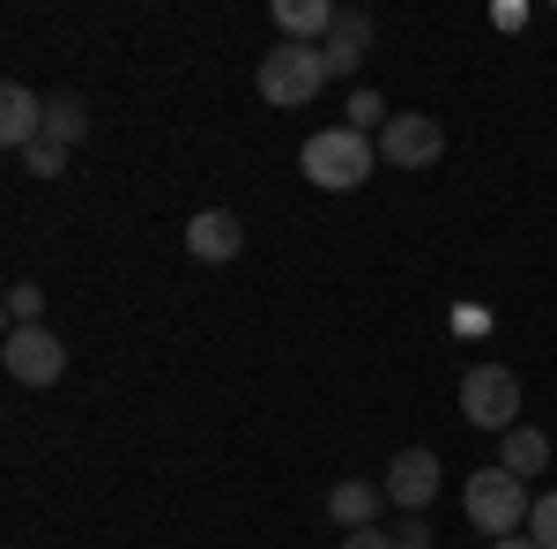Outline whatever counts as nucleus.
<instances>
[{
	"label": "nucleus",
	"instance_id": "obj_20",
	"mask_svg": "<svg viewBox=\"0 0 557 549\" xmlns=\"http://www.w3.org/2000/svg\"><path fill=\"white\" fill-rule=\"evenodd\" d=\"M343 549H394V535H380V527H349Z\"/></svg>",
	"mask_w": 557,
	"mask_h": 549
},
{
	"label": "nucleus",
	"instance_id": "obj_11",
	"mask_svg": "<svg viewBox=\"0 0 557 549\" xmlns=\"http://www.w3.org/2000/svg\"><path fill=\"white\" fill-rule=\"evenodd\" d=\"M335 15H343V8H327V0H275V30H283L290 45L327 38V30H335Z\"/></svg>",
	"mask_w": 557,
	"mask_h": 549
},
{
	"label": "nucleus",
	"instance_id": "obj_16",
	"mask_svg": "<svg viewBox=\"0 0 557 549\" xmlns=\"http://www.w3.org/2000/svg\"><path fill=\"white\" fill-rule=\"evenodd\" d=\"M528 535H535L543 549H557V490H543V498H535V512H528Z\"/></svg>",
	"mask_w": 557,
	"mask_h": 549
},
{
	"label": "nucleus",
	"instance_id": "obj_9",
	"mask_svg": "<svg viewBox=\"0 0 557 549\" xmlns=\"http://www.w3.org/2000/svg\"><path fill=\"white\" fill-rule=\"evenodd\" d=\"M0 141L23 149V157L45 141V97H38V89H23V83L0 89Z\"/></svg>",
	"mask_w": 557,
	"mask_h": 549
},
{
	"label": "nucleus",
	"instance_id": "obj_1",
	"mask_svg": "<svg viewBox=\"0 0 557 549\" xmlns=\"http://www.w3.org/2000/svg\"><path fill=\"white\" fill-rule=\"evenodd\" d=\"M372 164H380V141L357 134V127H320L298 149V171L320 186V194H357V186L372 178Z\"/></svg>",
	"mask_w": 557,
	"mask_h": 549
},
{
	"label": "nucleus",
	"instance_id": "obj_7",
	"mask_svg": "<svg viewBox=\"0 0 557 549\" xmlns=\"http://www.w3.org/2000/svg\"><path fill=\"white\" fill-rule=\"evenodd\" d=\"M386 498L401 512H424L438 498V453L431 446H401L394 461H386Z\"/></svg>",
	"mask_w": 557,
	"mask_h": 549
},
{
	"label": "nucleus",
	"instance_id": "obj_21",
	"mask_svg": "<svg viewBox=\"0 0 557 549\" xmlns=\"http://www.w3.org/2000/svg\"><path fill=\"white\" fill-rule=\"evenodd\" d=\"M491 549H543L535 535H506V542H491Z\"/></svg>",
	"mask_w": 557,
	"mask_h": 549
},
{
	"label": "nucleus",
	"instance_id": "obj_4",
	"mask_svg": "<svg viewBox=\"0 0 557 549\" xmlns=\"http://www.w3.org/2000/svg\"><path fill=\"white\" fill-rule=\"evenodd\" d=\"M461 416L475 423V431H513L520 423V372H506L498 357H483V364H469L461 372Z\"/></svg>",
	"mask_w": 557,
	"mask_h": 549
},
{
	"label": "nucleus",
	"instance_id": "obj_10",
	"mask_svg": "<svg viewBox=\"0 0 557 549\" xmlns=\"http://www.w3.org/2000/svg\"><path fill=\"white\" fill-rule=\"evenodd\" d=\"M364 45H372V15H364V8H343V15H335V30L320 38V60H327V75H349V67H364Z\"/></svg>",
	"mask_w": 557,
	"mask_h": 549
},
{
	"label": "nucleus",
	"instance_id": "obj_18",
	"mask_svg": "<svg viewBox=\"0 0 557 549\" xmlns=\"http://www.w3.org/2000/svg\"><path fill=\"white\" fill-rule=\"evenodd\" d=\"M23 171H30V178H60V171H67V149H52V141H38V149L23 157Z\"/></svg>",
	"mask_w": 557,
	"mask_h": 549
},
{
	"label": "nucleus",
	"instance_id": "obj_6",
	"mask_svg": "<svg viewBox=\"0 0 557 549\" xmlns=\"http://www.w3.org/2000/svg\"><path fill=\"white\" fill-rule=\"evenodd\" d=\"M0 364H8V379H15V386H52L60 372H67V341L52 335V327H8Z\"/></svg>",
	"mask_w": 557,
	"mask_h": 549
},
{
	"label": "nucleus",
	"instance_id": "obj_15",
	"mask_svg": "<svg viewBox=\"0 0 557 549\" xmlns=\"http://www.w3.org/2000/svg\"><path fill=\"white\" fill-rule=\"evenodd\" d=\"M8 327H45V290L38 283H15V290H8Z\"/></svg>",
	"mask_w": 557,
	"mask_h": 549
},
{
	"label": "nucleus",
	"instance_id": "obj_17",
	"mask_svg": "<svg viewBox=\"0 0 557 549\" xmlns=\"http://www.w3.org/2000/svg\"><path fill=\"white\" fill-rule=\"evenodd\" d=\"M386 120H394V112H386L372 89H357V97H349V127H357V134H364V127H386Z\"/></svg>",
	"mask_w": 557,
	"mask_h": 549
},
{
	"label": "nucleus",
	"instance_id": "obj_5",
	"mask_svg": "<svg viewBox=\"0 0 557 549\" xmlns=\"http://www.w3.org/2000/svg\"><path fill=\"white\" fill-rule=\"evenodd\" d=\"M446 157V127L431 120V112H394L380 127V164H394V171H431Z\"/></svg>",
	"mask_w": 557,
	"mask_h": 549
},
{
	"label": "nucleus",
	"instance_id": "obj_8",
	"mask_svg": "<svg viewBox=\"0 0 557 549\" xmlns=\"http://www.w3.org/2000/svg\"><path fill=\"white\" fill-rule=\"evenodd\" d=\"M186 253H194V260H209V267L238 260V253H246V223H238L231 209H201L194 223H186Z\"/></svg>",
	"mask_w": 557,
	"mask_h": 549
},
{
	"label": "nucleus",
	"instance_id": "obj_2",
	"mask_svg": "<svg viewBox=\"0 0 557 549\" xmlns=\"http://www.w3.org/2000/svg\"><path fill=\"white\" fill-rule=\"evenodd\" d=\"M260 97L268 104H283V112H298V104H312L320 89H327V60H320V45H290L275 38L268 52H260Z\"/></svg>",
	"mask_w": 557,
	"mask_h": 549
},
{
	"label": "nucleus",
	"instance_id": "obj_19",
	"mask_svg": "<svg viewBox=\"0 0 557 549\" xmlns=\"http://www.w3.org/2000/svg\"><path fill=\"white\" fill-rule=\"evenodd\" d=\"M431 542H438V535H431V520H417V512H409L401 535H394V549H431Z\"/></svg>",
	"mask_w": 557,
	"mask_h": 549
},
{
	"label": "nucleus",
	"instance_id": "obj_12",
	"mask_svg": "<svg viewBox=\"0 0 557 549\" xmlns=\"http://www.w3.org/2000/svg\"><path fill=\"white\" fill-rule=\"evenodd\" d=\"M498 467L520 475V483H528V475H543V467H550V438H543V431H528V423H513V431H506V446H498Z\"/></svg>",
	"mask_w": 557,
	"mask_h": 549
},
{
	"label": "nucleus",
	"instance_id": "obj_3",
	"mask_svg": "<svg viewBox=\"0 0 557 549\" xmlns=\"http://www.w3.org/2000/svg\"><path fill=\"white\" fill-rule=\"evenodd\" d=\"M461 506H469V527H475V535L506 542V535H520V520L535 512V498H528V483H520V475H506V467H483V475H469Z\"/></svg>",
	"mask_w": 557,
	"mask_h": 549
},
{
	"label": "nucleus",
	"instance_id": "obj_13",
	"mask_svg": "<svg viewBox=\"0 0 557 549\" xmlns=\"http://www.w3.org/2000/svg\"><path fill=\"white\" fill-rule=\"evenodd\" d=\"M83 134H89V104L75 97V89L45 97V141H52V149H75Z\"/></svg>",
	"mask_w": 557,
	"mask_h": 549
},
{
	"label": "nucleus",
	"instance_id": "obj_14",
	"mask_svg": "<svg viewBox=\"0 0 557 549\" xmlns=\"http://www.w3.org/2000/svg\"><path fill=\"white\" fill-rule=\"evenodd\" d=\"M386 506V483H335V498H327V512H335V527H372V512Z\"/></svg>",
	"mask_w": 557,
	"mask_h": 549
}]
</instances>
